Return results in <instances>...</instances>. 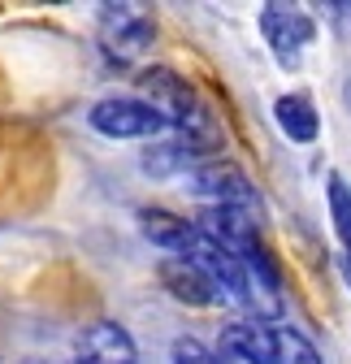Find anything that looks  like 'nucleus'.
Listing matches in <instances>:
<instances>
[{"label":"nucleus","mask_w":351,"mask_h":364,"mask_svg":"<svg viewBox=\"0 0 351 364\" xmlns=\"http://www.w3.org/2000/svg\"><path fill=\"white\" fill-rule=\"evenodd\" d=\"M135 87H139V100H144V105H152V109L165 117L169 134H191V139L212 144V122H208V109L200 105L195 87H191L178 70H169V65H148V70H139Z\"/></svg>","instance_id":"nucleus-1"},{"label":"nucleus","mask_w":351,"mask_h":364,"mask_svg":"<svg viewBox=\"0 0 351 364\" xmlns=\"http://www.w3.org/2000/svg\"><path fill=\"white\" fill-rule=\"evenodd\" d=\"M183 191L191 200H200L204 208H243L252 217H260V191L256 182L247 178V169L230 156H208L200 161L187 178H183Z\"/></svg>","instance_id":"nucleus-2"},{"label":"nucleus","mask_w":351,"mask_h":364,"mask_svg":"<svg viewBox=\"0 0 351 364\" xmlns=\"http://www.w3.org/2000/svg\"><path fill=\"white\" fill-rule=\"evenodd\" d=\"M96 39H100V53L113 65H139L152 53L156 18L148 14V5H100Z\"/></svg>","instance_id":"nucleus-3"},{"label":"nucleus","mask_w":351,"mask_h":364,"mask_svg":"<svg viewBox=\"0 0 351 364\" xmlns=\"http://www.w3.org/2000/svg\"><path fill=\"white\" fill-rule=\"evenodd\" d=\"M87 126H92L100 139H161V134H169L165 117L144 105L139 96H100L92 109H87Z\"/></svg>","instance_id":"nucleus-4"},{"label":"nucleus","mask_w":351,"mask_h":364,"mask_svg":"<svg viewBox=\"0 0 351 364\" xmlns=\"http://www.w3.org/2000/svg\"><path fill=\"white\" fill-rule=\"evenodd\" d=\"M260 35H265L274 61L286 74H295L303 65V53L317 43V22H313V14H303V9L265 5V9H260Z\"/></svg>","instance_id":"nucleus-5"},{"label":"nucleus","mask_w":351,"mask_h":364,"mask_svg":"<svg viewBox=\"0 0 351 364\" xmlns=\"http://www.w3.org/2000/svg\"><path fill=\"white\" fill-rule=\"evenodd\" d=\"M212 156V144L191 139V134H161L139 152V169L156 182H173V178H187L200 161Z\"/></svg>","instance_id":"nucleus-6"},{"label":"nucleus","mask_w":351,"mask_h":364,"mask_svg":"<svg viewBox=\"0 0 351 364\" xmlns=\"http://www.w3.org/2000/svg\"><path fill=\"white\" fill-rule=\"evenodd\" d=\"M191 225H195L208 243L226 247L234 260L247 256L256 243H265V239H260V217H252V213H243V208H200V213L191 217Z\"/></svg>","instance_id":"nucleus-7"},{"label":"nucleus","mask_w":351,"mask_h":364,"mask_svg":"<svg viewBox=\"0 0 351 364\" xmlns=\"http://www.w3.org/2000/svg\"><path fill=\"white\" fill-rule=\"evenodd\" d=\"M70 364H139V343L117 321H92L78 330Z\"/></svg>","instance_id":"nucleus-8"},{"label":"nucleus","mask_w":351,"mask_h":364,"mask_svg":"<svg viewBox=\"0 0 351 364\" xmlns=\"http://www.w3.org/2000/svg\"><path fill=\"white\" fill-rule=\"evenodd\" d=\"M217 360H239V364H274V338L265 321H226L222 338H217Z\"/></svg>","instance_id":"nucleus-9"},{"label":"nucleus","mask_w":351,"mask_h":364,"mask_svg":"<svg viewBox=\"0 0 351 364\" xmlns=\"http://www.w3.org/2000/svg\"><path fill=\"white\" fill-rule=\"evenodd\" d=\"M161 282H165V291L173 299H183L191 308H222L226 304L222 295H217V287L204 278L191 260H183V256H165L161 260Z\"/></svg>","instance_id":"nucleus-10"},{"label":"nucleus","mask_w":351,"mask_h":364,"mask_svg":"<svg viewBox=\"0 0 351 364\" xmlns=\"http://www.w3.org/2000/svg\"><path fill=\"white\" fill-rule=\"evenodd\" d=\"M139 235L169 256H187V247L195 243V225L191 217H178L169 208H139Z\"/></svg>","instance_id":"nucleus-11"},{"label":"nucleus","mask_w":351,"mask_h":364,"mask_svg":"<svg viewBox=\"0 0 351 364\" xmlns=\"http://www.w3.org/2000/svg\"><path fill=\"white\" fill-rule=\"evenodd\" d=\"M274 122L299 148H308V144L321 139V113H317V105L303 96V91H286V96L274 100Z\"/></svg>","instance_id":"nucleus-12"},{"label":"nucleus","mask_w":351,"mask_h":364,"mask_svg":"<svg viewBox=\"0 0 351 364\" xmlns=\"http://www.w3.org/2000/svg\"><path fill=\"white\" fill-rule=\"evenodd\" d=\"M325 204H330V221H334V235H338V247H342L347 282H351V182L338 169L325 178Z\"/></svg>","instance_id":"nucleus-13"},{"label":"nucleus","mask_w":351,"mask_h":364,"mask_svg":"<svg viewBox=\"0 0 351 364\" xmlns=\"http://www.w3.org/2000/svg\"><path fill=\"white\" fill-rule=\"evenodd\" d=\"M269 338H274V364H325L317 343L303 334L299 326L278 321V326H269Z\"/></svg>","instance_id":"nucleus-14"},{"label":"nucleus","mask_w":351,"mask_h":364,"mask_svg":"<svg viewBox=\"0 0 351 364\" xmlns=\"http://www.w3.org/2000/svg\"><path fill=\"white\" fill-rule=\"evenodd\" d=\"M347 105H351V82H347Z\"/></svg>","instance_id":"nucleus-15"},{"label":"nucleus","mask_w":351,"mask_h":364,"mask_svg":"<svg viewBox=\"0 0 351 364\" xmlns=\"http://www.w3.org/2000/svg\"><path fill=\"white\" fill-rule=\"evenodd\" d=\"M342 9H347V14H351V5H342Z\"/></svg>","instance_id":"nucleus-16"}]
</instances>
